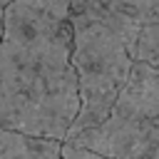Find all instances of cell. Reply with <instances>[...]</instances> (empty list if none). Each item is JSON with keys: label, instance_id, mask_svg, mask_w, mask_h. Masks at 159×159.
Returning a JSON list of instances; mask_svg holds the SVG:
<instances>
[{"label": "cell", "instance_id": "obj_1", "mask_svg": "<svg viewBox=\"0 0 159 159\" xmlns=\"http://www.w3.org/2000/svg\"><path fill=\"white\" fill-rule=\"evenodd\" d=\"M70 0H10L0 27V127L62 142L77 109Z\"/></svg>", "mask_w": 159, "mask_h": 159}, {"label": "cell", "instance_id": "obj_6", "mask_svg": "<svg viewBox=\"0 0 159 159\" xmlns=\"http://www.w3.org/2000/svg\"><path fill=\"white\" fill-rule=\"evenodd\" d=\"M57 159H107V157H99V154H94L84 147H77L72 142H60Z\"/></svg>", "mask_w": 159, "mask_h": 159}, {"label": "cell", "instance_id": "obj_2", "mask_svg": "<svg viewBox=\"0 0 159 159\" xmlns=\"http://www.w3.org/2000/svg\"><path fill=\"white\" fill-rule=\"evenodd\" d=\"M70 65L77 77L80 109L67 134H77L82 129L97 127L109 114L134 60L124 40L112 27H107L102 20L84 10L70 7Z\"/></svg>", "mask_w": 159, "mask_h": 159}, {"label": "cell", "instance_id": "obj_7", "mask_svg": "<svg viewBox=\"0 0 159 159\" xmlns=\"http://www.w3.org/2000/svg\"><path fill=\"white\" fill-rule=\"evenodd\" d=\"M7 2H10V0H0V27H2V10L7 7Z\"/></svg>", "mask_w": 159, "mask_h": 159}, {"label": "cell", "instance_id": "obj_3", "mask_svg": "<svg viewBox=\"0 0 159 159\" xmlns=\"http://www.w3.org/2000/svg\"><path fill=\"white\" fill-rule=\"evenodd\" d=\"M62 142L107 159H159V67L132 62L109 114Z\"/></svg>", "mask_w": 159, "mask_h": 159}, {"label": "cell", "instance_id": "obj_4", "mask_svg": "<svg viewBox=\"0 0 159 159\" xmlns=\"http://www.w3.org/2000/svg\"><path fill=\"white\" fill-rule=\"evenodd\" d=\"M70 7L84 10L112 27L129 47V55H134L142 27L159 22V0H70Z\"/></svg>", "mask_w": 159, "mask_h": 159}, {"label": "cell", "instance_id": "obj_5", "mask_svg": "<svg viewBox=\"0 0 159 159\" xmlns=\"http://www.w3.org/2000/svg\"><path fill=\"white\" fill-rule=\"evenodd\" d=\"M60 142L27 137L0 127V159H57Z\"/></svg>", "mask_w": 159, "mask_h": 159}]
</instances>
